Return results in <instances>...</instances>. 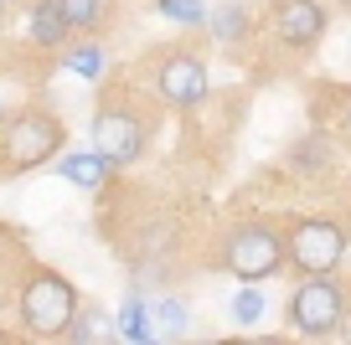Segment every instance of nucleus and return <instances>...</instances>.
<instances>
[{
  "label": "nucleus",
  "mask_w": 351,
  "mask_h": 345,
  "mask_svg": "<svg viewBox=\"0 0 351 345\" xmlns=\"http://www.w3.org/2000/svg\"><path fill=\"white\" fill-rule=\"evenodd\" d=\"M155 103H160V98H155V88H150V93H140L134 83H119L114 93L99 98L88 134H93V150H99L104 160L114 165V170L134 165L145 150H150L155 129H160V114H155Z\"/></svg>",
  "instance_id": "f257e3e1"
},
{
  "label": "nucleus",
  "mask_w": 351,
  "mask_h": 345,
  "mask_svg": "<svg viewBox=\"0 0 351 345\" xmlns=\"http://www.w3.org/2000/svg\"><path fill=\"white\" fill-rule=\"evenodd\" d=\"M207 268L243 283H263L285 268V222L279 216H238L212 238Z\"/></svg>",
  "instance_id": "f03ea898"
},
{
  "label": "nucleus",
  "mask_w": 351,
  "mask_h": 345,
  "mask_svg": "<svg viewBox=\"0 0 351 345\" xmlns=\"http://www.w3.org/2000/svg\"><path fill=\"white\" fill-rule=\"evenodd\" d=\"M67 150V124L52 108H16L0 119V175H26Z\"/></svg>",
  "instance_id": "7ed1b4c3"
},
{
  "label": "nucleus",
  "mask_w": 351,
  "mask_h": 345,
  "mask_svg": "<svg viewBox=\"0 0 351 345\" xmlns=\"http://www.w3.org/2000/svg\"><path fill=\"white\" fill-rule=\"evenodd\" d=\"M77 309H83V299H77L73 279H62L57 268L32 263V268L21 273V289H16V320H21V330L32 335V340H62Z\"/></svg>",
  "instance_id": "20e7f679"
},
{
  "label": "nucleus",
  "mask_w": 351,
  "mask_h": 345,
  "mask_svg": "<svg viewBox=\"0 0 351 345\" xmlns=\"http://www.w3.org/2000/svg\"><path fill=\"white\" fill-rule=\"evenodd\" d=\"M330 31V11L320 0H269L258 16V31L253 42H263L274 57L285 62H305Z\"/></svg>",
  "instance_id": "39448f33"
},
{
  "label": "nucleus",
  "mask_w": 351,
  "mask_h": 345,
  "mask_svg": "<svg viewBox=\"0 0 351 345\" xmlns=\"http://www.w3.org/2000/svg\"><path fill=\"white\" fill-rule=\"evenodd\" d=\"M351 242V222L336 216H285V268H295L300 279L315 273H336Z\"/></svg>",
  "instance_id": "423d86ee"
},
{
  "label": "nucleus",
  "mask_w": 351,
  "mask_h": 345,
  "mask_svg": "<svg viewBox=\"0 0 351 345\" xmlns=\"http://www.w3.org/2000/svg\"><path fill=\"white\" fill-rule=\"evenodd\" d=\"M346 309H351V294L336 273H315V279H300L289 289V304H285V320L295 335L305 340H336L341 324H346Z\"/></svg>",
  "instance_id": "0eeeda50"
},
{
  "label": "nucleus",
  "mask_w": 351,
  "mask_h": 345,
  "mask_svg": "<svg viewBox=\"0 0 351 345\" xmlns=\"http://www.w3.org/2000/svg\"><path fill=\"white\" fill-rule=\"evenodd\" d=\"M145 88H155L165 108H202L212 93L207 57L197 47H160L145 57Z\"/></svg>",
  "instance_id": "6e6552de"
},
{
  "label": "nucleus",
  "mask_w": 351,
  "mask_h": 345,
  "mask_svg": "<svg viewBox=\"0 0 351 345\" xmlns=\"http://www.w3.org/2000/svg\"><path fill=\"white\" fill-rule=\"evenodd\" d=\"M52 165H57V175H62V181L83 186V191H104V186L114 181V165L104 160L93 144H88V150H62Z\"/></svg>",
  "instance_id": "1a4fd4ad"
},
{
  "label": "nucleus",
  "mask_w": 351,
  "mask_h": 345,
  "mask_svg": "<svg viewBox=\"0 0 351 345\" xmlns=\"http://www.w3.org/2000/svg\"><path fill=\"white\" fill-rule=\"evenodd\" d=\"M207 31L217 36L228 52H243V47H253V31H258V21H253L248 5H238V0H222L217 11L207 16Z\"/></svg>",
  "instance_id": "9d476101"
},
{
  "label": "nucleus",
  "mask_w": 351,
  "mask_h": 345,
  "mask_svg": "<svg viewBox=\"0 0 351 345\" xmlns=\"http://www.w3.org/2000/svg\"><path fill=\"white\" fill-rule=\"evenodd\" d=\"M26 36H32L36 52H62V47L73 42V26L57 11V0H32V31Z\"/></svg>",
  "instance_id": "9b49d317"
},
{
  "label": "nucleus",
  "mask_w": 351,
  "mask_h": 345,
  "mask_svg": "<svg viewBox=\"0 0 351 345\" xmlns=\"http://www.w3.org/2000/svg\"><path fill=\"white\" fill-rule=\"evenodd\" d=\"M310 108H315V124H336L351 140V83H320L310 93Z\"/></svg>",
  "instance_id": "f8f14e48"
},
{
  "label": "nucleus",
  "mask_w": 351,
  "mask_h": 345,
  "mask_svg": "<svg viewBox=\"0 0 351 345\" xmlns=\"http://www.w3.org/2000/svg\"><path fill=\"white\" fill-rule=\"evenodd\" d=\"M62 67L67 73H77V77H88V83H99L104 73H109V52H104V42H67L62 47Z\"/></svg>",
  "instance_id": "ddd939ff"
},
{
  "label": "nucleus",
  "mask_w": 351,
  "mask_h": 345,
  "mask_svg": "<svg viewBox=\"0 0 351 345\" xmlns=\"http://www.w3.org/2000/svg\"><path fill=\"white\" fill-rule=\"evenodd\" d=\"M114 330H119L124 340H134V345L155 340V320H150V304L140 299V289H130V299L119 304V314H114Z\"/></svg>",
  "instance_id": "4468645a"
},
{
  "label": "nucleus",
  "mask_w": 351,
  "mask_h": 345,
  "mask_svg": "<svg viewBox=\"0 0 351 345\" xmlns=\"http://www.w3.org/2000/svg\"><path fill=\"white\" fill-rule=\"evenodd\" d=\"M109 335H119V330H114V320H109L104 309H93V304H83V309L73 314V324H67V335H62V340L88 345V340H109Z\"/></svg>",
  "instance_id": "2eb2a0df"
},
{
  "label": "nucleus",
  "mask_w": 351,
  "mask_h": 345,
  "mask_svg": "<svg viewBox=\"0 0 351 345\" xmlns=\"http://www.w3.org/2000/svg\"><path fill=\"white\" fill-rule=\"evenodd\" d=\"M150 320H155V335H171V340H181V335L191 330V314L181 299H171V294H160V299L150 304Z\"/></svg>",
  "instance_id": "dca6fc26"
},
{
  "label": "nucleus",
  "mask_w": 351,
  "mask_h": 345,
  "mask_svg": "<svg viewBox=\"0 0 351 345\" xmlns=\"http://www.w3.org/2000/svg\"><path fill=\"white\" fill-rule=\"evenodd\" d=\"M57 11L67 16V26H73V31H99L104 0H57Z\"/></svg>",
  "instance_id": "f3484780"
},
{
  "label": "nucleus",
  "mask_w": 351,
  "mask_h": 345,
  "mask_svg": "<svg viewBox=\"0 0 351 345\" xmlns=\"http://www.w3.org/2000/svg\"><path fill=\"white\" fill-rule=\"evenodd\" d=\"M263 309H269V299H263L258 283H243V289L232 294V320H238V324H258Z\"/></svg>",
  "instance_id": "a211bd4d"
},
{
  "label": "nucleus",
  "mask_w": 351,
  "mask_h": 345,
  "mask_svg": "<svg viewBox=\"0 0 351 345\" xmlns=\"http://www.w3.org/2000/svg\"><path fill=\"white\" fill-rule=\"evenodd\" d=\"M155 11L165 21H181V26H207V5L202 0H155Z\"/></svg>",
  "instance_id": "6ab92c4d"
},
{
  "label": "nucleus",
  "mask_w": 351,
  "mask_h": 345,
  "mask_svg": "<svg viewBox=\"0 0 351 345\" xmlns=\"http://www.w3.org/2000/svg\"><path fill=\"white\" fill-rule=\"evenodd\" d=\"M5 242H16V232H5V227H0V253H5Z\"/></svg>",
  "instance_id": "aec40b11"
},
{
  "label": "nucleus",
  "mask_w": 351,
  "mask_h": 345,
  "mask_svg": "<svg viewBox=\"0 0 351 345\" xmlns=\"http://www.w3.org/2000/svg\"><path fill=\"white\" fill-rule=\"evenodd\" d=\"M341 11H346V16H351V0H341Z\"/></svg>",
  "instance_id": "412c9836"
},
{
  "label": "nucleus",
  "mask_w": 351,
  "mask_h": 345,
  "mask_svg": "<svg viewBox=\"0 0 351 345\" xmlns=\"http://www.w3.org/2000/svg\"><path fill=\"white\" fill-rule=\"evenodd\" d=\"M5 5H11V0H0V16H5Z\"/></svg>",
  "instance_id": "4be33fe9"
},
{
  "label": "nucleus",
  "mask_w": 351,
  "mask_h": 345,
  "mask_svg": "<svg viewBox=\"0 0 351 345\" xmlns=\"http://www.w3.org/2000/svg\"><path fill=\"white\" fill-rule=\"evenodd\" d=\"M0 119H5V108H0Z\"/></svg>",
  "instance_id": "5701e85b"
},
{
  "label": "nucleus",
  "mask_w": 351,
  "mask_h": 345,
  "mask_svg": "<svg viewBox=\"0 0 351 345\" xmlns=\"http://www.w3.org/2000/svg\"><path fill=\"white\" fill-rule=\"evenodd\" d=\"M346 222H351V216H346Z\"/></svg>",
  "instance_id": "b1692460"
}]
</instances>
